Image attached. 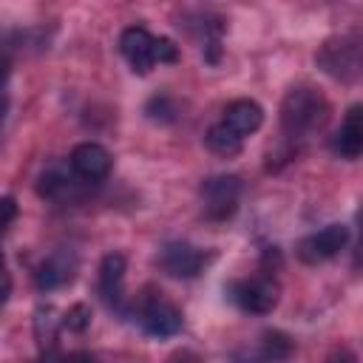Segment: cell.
Listing matches in <instances>:
<instances>
[{
	"instance_id": "cell-1",
	"label": "cell",
	"mask_w": 363,
	"mask_h": 363,
	"mask_svg": "<svg viewBox=\"0 0 363 363\" xmlns=\"http://www.w3.org/2000/svg\"><path fill=\"white\" fill-rule=\"evenodd\" d=\"M329 105L320 94H315L312 88H295L284 96L281 105V125L286 136H303L315 128H320L326 122Z\"/></svg>"
},
{
	"instance_id": "cell-2",
	"label": "cell",
	"mask_w": 363,
	"mask_h": 363,
	"mask_svg": "<svg viewBox=\"0 0 363 363\" xmlns=\"http://www.w3.org/2000/svg\"><path fill=\"white\" fill-rule=\"evenodd\" d=\"M233 292V301L244 309V312H252V315H267L275 309L278 303V284L267 275H258V278H250V281H238L230 286Z\"/></svg>"
},
{
	"instance_id": "cell-3",
	"label": "cell",
	"mask_w": 363,
	"mask_h": 363,
	"mask_svg": "<svg viewBox=\"0 0 363 363\" xmlns=\"http://www.w3.org/2000/svg\"><path fill=\"white\" fill-rule=\"evenodd\" d=\"M349 241V227L346 224H326L323 230L306 235L301 244H298V255L306 261V264H318V261H326L332 255H337Z\"/></svg>"
},
{
	"instance_id": "cell-4",
	"label": "cell",
	"mask_w": 363,
	"mask_h": 363,
	"mask_svg": "<svg viewBox=\"0 0 363 363\" xmlns=\"http://www.w3.org/2000/svg\"><path fill=\"white\" fill-rule=\"evenodd\" d=\"M139 323L150 337H170L182 329V312L162 295H153L145 301L139 312Z\"/></svg>"
},
{
	"instance_id": "cell-5",
	"label": "cell",
	"mask_w": 363,
	"mask_h": 363,
	"mask_svg": "<svg viewBox=\"0 0 363 363\" xmlns=\"http://www.w3.org/2000/svg\"><path fill=\"white\" fill-rule=\"evenodd\" d=\"M241 182L238 176H213L201 184V196L207 201V216L210 218H227L235 213Z\"/></svg>"
},
{
	"instance_id": "cell-6",
	"label": "cell",
	"mask_w": 363,
	"mask_h": 363,
	"mask_svg": "<svg viewBox=\"0 0 363 363\" xmlns=\"http://www.w3.org/2000/svg\"><path fill=\"white\" fill-rule=\"evenodd\" d=\"M159 264H162L164 272H170L173 278H196V275L204 269L207 258H204V252L196 250L193 244L173 241V244H167V247L162 250Z\"/></svg>"
},
{
	"instance_id": "cell-7",
	"label": "cell",
	"mask_w": 363,
	"mask_h": 363,
	"mask_svg": "<svg viewBox=\"0 0 363 363\" xmlns=\"http://www.w3.org/2000/svg\"><path fill=\"white\" fill-rule=\"evenodd\" d=\"M71 170L82 182H102L111 173V153L96 142H82L71 153Z\"/></svg>"
},
{
	"instance_id": "cell-8",
	"label": "cell",
	"mask_w": 363,
	"mask_h": 363,
	"mask_svg": "<svg viewBox=\"0 0 363 363\" xmlns=\"http://www.w3.org/2000/svg\"><path fill=\"white\" fill-rule=\"evenodd\" d=\"M119 48L125 54V60L130 62V68L136 74H147L156 62H153V37L142 28V26H130L122 31L119 37Z\"/></svg>"
},
{
	"instance_id": "cell-9",
	"label": "cell",
	"mask_w": 363,
	"mask_h": 363,
	"mask_svg": "<svg viewBox=\"0 0 363 363\" xmlns=\"http://www.w3.org/2000/svg\"><path fill=\"white\" fill-rule=\"evenodd\" d=\"M122 284H125V255L122 252H108L99 264V295L105 298V303L119 306Z\"/></svg>"
},
{
	"instance_id": "cell-10",
	"label": "cell",
	"mask_w": 363,
	"mask_h": 363,
	"mask_svg": "<svg viewBox=\"0 0 363 363\" xmlns=\"http://www.w3.org/2000/svg\"><path fill=\"white\" fill-rule=\"evenodd\" d=\"M261 122H264V111H261V105L252 102V99H235V102H230L227 111H224V125H227L233 133H238L241 139H244L247 133H255V130L261 128Z\"/></svg>"
},
{
	"instance_id": "cell-11",
	"label": "cell",
	"mask_w": 363,
	"mask_h": 363,
	"mask_svg": "<svg viewBox=\"0 0 363 363\" xmlns=\"http://www.w3.org/2000/svg\"><path fill=\"white\" fill-rule=\"evenodd\" d=\"M74 269H77V261H74V255L71 252H54V255H48L43 264H40V269H37V286L40 289H57V286H62V284H68L71 278H74Z\"/></svg>"
},
{
	"instance_id": "cell-12",
	"label": "cell",
	"mask_w": 363,
	"mask_h": 363,
	"mask_svg": "<svg viewBox=\"0 0 363 363\" xmlns=\"http://www.w3.org/2000/svg\"><path fill=\"white\" fill-rule=\"evenodd\" d=\"M335 150L343 156V159H357L360 150H363V113H360V105H352L337 136H335Z\"/></svg>"
},
{
	"instance_id": "cell-13",
	"label": "cell",
	"mask_w": 363,
	"mask_h": 363,
	"mask_svg": "<svg viewBox=\"0 0 363 363\" xmlns=\"http://www.w3.org/2000/svg\"><path fill=\"white\" fill-rule=\"evenodd\" d=\"M318 60H320V65H326V71L335 74V77H346V71L354 74V71H357V45H354V43H346V40H340V43H326Z\"/></svg>"
},
{
	"instance_id": "cell-14",
	"label": "cell",
	"mask_w": 363,
	"mask_h": 363,
	"mask_svg": "<svg viewBox=\"0 0 363 363\" xmlns=\"http://www.w3.org/2000/svg\"><path fill=\"white\" fill-rule=\"evenodd\" d=\"M204 139H207V147H210L213 153H218V156H235V153L241 150V136L233 133L224 122L213 125Z\"/></svg>"
},
{
	"instance_id": "cell-15",
	"label": "cell",
	"mask_w": 363,
	"mask_h": 363,
	"mask_svg": "<svg viewBox=\"0 0 363 363\" xmlns=\"http://www.w3.org/2000/svg\"><path fill=\"white\" fill-rule=\"evenodd\" d=\"M57 326H60V318H57L54 306H40V309H37V315H34V335H37L40 349H45V352H51V349H54Z\"/></svg>"
},
{
	"instance_id": "cell-16",
	"label": "cell",
	"mask_w": 363,
	"mask_h": 363,
	"mask_svg": "<svg viewBox=\"0 0 363 363\" xmlns=\"http://www.w3.org/2000/svg\"><path fill=\"white\" fill-rule=\"evenodd\" d=\"M289 352H292V340L284 332H275V329L264 332V337H261V357L267 363L284 360V357H289Z\"/></svg>"
},
{
	"instance_id": "cell-17",
	"label": "cell",
	"mask_w": 363,
	"mask_h": 363,
	"mask_svg": "<svg viewBox=\"0 0 363 363\" xmlns=\"http://www.w3.org/2000/svg\"><path fill=\"white\" fill-rule=\"evenodd\" d=\"M60 323H62L68 332H85L88 323H91V306H88V303H74V306H68V312L60 318Z\"/></svg>"
},
{
	"instance_id": "cell-18",
	"label": "cell",
	"mask_w": 363,
	"mask_h": 363,
	"mask_svg": "<svg viewBox=\"0 0 363 363\" xmlns=\"http://www.w3.org/2000/svg\"><path fill=\"white\" fill-rule=\"evenodd\" d=\"M176 60H179L176 43L167 37H153V62H176Z\"/></svg>"
},
{
	"instance_id": "cell-19",
	"label": "cell",
	"mask_w": 363,
	"mask_h": 363,
	"mask_svg": "<svg viewBox=\"0 0 363 363\" xmlns=\"http://www.w3.org/2000/svg\"><path fill=\"white\" fill-rule=\"evenodd\" d=\"M17 216V201L11 196H0V230H6Z\"/></svg>"
},
{
	"instance_id": "cell-20",
	"label": "cell",
	"mask_w": 363,
	"mask_h": 363,
	"mask_svg": "<svg viewBox=\"0 0 363 363\" xmlns=\"http://www.w3.org/2000/svg\"><path fill=\"white\" fill-rule=\"evenodd\" d=\"M9 295H11V275L0 267V303H3Z\"/></svg>"
},
{
	"instance_id": "cell-21",
	"label": "cell",
	"mask_w": 363,
	"mask_h": 363,
	"mask_svg": "<svg viewBox=\"0 0 363 363\" xmlns=\"http://www.w3.org/2000/svg\"><path fill=\"white\" fill-rule=\"evenodd\" d=\"M6 111H9V99H6V94H0V125L6 119Z\"/></svg>"
},
{
	"instance_id": "cell-22",
	"label": "cell",
	"mask_w": 363,
	"mask_h": 363,
	"mask_svg": "<svg viewBox=\"0 0 363 363\" xmlns=\"http://www.w3.org/2000/svg\"><path fill=\"white\" fill-rule=\"evenodd\" d=\"M0 267H3V252H0Z\"/></svg>"
},
{
	"instance_id": "cell-23",
	"label": "cell",
	"mask_w": 363,
	"mask_h": 363,
	"mask_svg": "<svg viewBox=\"0 0 363 363\" xmlns=\"http://www.w3.org/2000/svg\"><path fill=\"white\" fill-rule=\"evenodd\" d=\"M176 363H182V360H176Z\"/></svg>"
}]
</instances>
